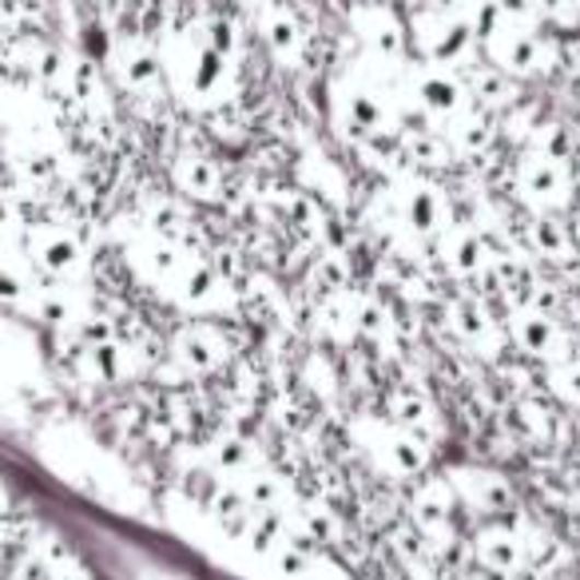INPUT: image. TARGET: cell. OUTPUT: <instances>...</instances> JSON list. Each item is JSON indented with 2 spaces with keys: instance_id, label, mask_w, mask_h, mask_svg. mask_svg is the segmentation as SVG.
Returning a JSON list of instances; mask_svg holds the SVG:
<instances>
[{
  "instance_id": "cell-8",
  "label": "cell",
  "mask_w": 580,
  "mask_h": 580,
  "mask_svg": "<svg viewBox=\"0 0 580 580\" xmlns=\"http://www.w3.org/2000/svg\"><path fill=\"white\" fill-rule=\"evenodd\" d=\"M21 247L28 255L44 279L53 282H80L88 275V251L76 239V231H68L65 223H48V219H28L21 227Z\"/></svg>"
},
{
  "instance_id": "cell-3",
  "label": "cell",
  "mask_w": 580,
  "mask_h": 580,
  "mask_svg": "<svg viewBox=\"0 0 580 580\" xmlns=\"http://www.w3.org/2000/svg\"><path fill=\"white\" fill-rule=\"evenodd\" d=\"M482 56L485 65L501 68L513 80H529V76H541L557 65V44L541 33V21L509 16L501 9V16L482 36Z\"/></svg>"
},
{
  "instance_id": "cell-25",
  "label": "cell",
  "mask_w": 580,
  "mask_h": 580,
  "mask_svg": "<svg viewBox=\"0 0 580 580\" xmlns=\"http://www.w3.org/2000/svg\"><path fill=\"white\" fill-rule=\"evenodd\" d=\"M517 426H521L529 438H537V441L553 438V414H548L541 402H517Z\"/></svg>"
},
{
  "instance_id": "cell-22",
  "label": "cell",
  "mask_w": 580,
  "mask_h": 580,
  "mask_svg": "<svg viewBox=\"0 0 580 580\" xmlns=\"http://www.w3.org/2000/svg\"><path fill=\"white\" fill-rule=\"evenodd\" d=\"M36 294H40V287L33 282V275L24 267H16V263H4V255H0V306L28 311Z\"/></svg>"
},
{
  "instance_id": "cell-13",
  "label": "cell",
  "mask_w": 580,
  "mask_h": 580,
  "mask_svg": "<svg viewBox=\"0 0 580 580\" xmlns=\"http://www.w3.org/2000/svg\"><path fill=\"white\" fill-rule=\"evenodd\" d=\"M450 485L453 494H457V506L473 509V513L482 517H506L513 513L517 506V494H513V482H509L506 473L489 469V465H453L450 473Z\"/></svg>"
},
{
  "instance_id": "cell-1",
  "label": "cell",
  "mask_w": 580,
  "mask_h": 580,
  "mask_svg": "<svg viewBox=\"0 0 580 580\" xmlns=\"http://www.w3.org/2000/svg\"><path fill=\"white\" fill-rule=\"evenodd\" d=\"M128 263L151 290L167 294L187 311H223L227 306L223 275L204 255H195L183 239L160 235V231L143 227L140 235L128 243Z\"/></svg>"
},
{
  "instance_id": "cell-23",
  "label": "cell",
  "mask_w": 580,
  "mask_h": 580,
  "mask_svg": "<svg viewBox=\"0 0 580 580\" xmlns=\"http://www.w3.org/2000/svg\"><path fill=\"white\" fill-rule=\"evenodd\" d=\"M545 378H548V390H553L560 402L580 406V350L572 358H565V362L548 366Z\"/></svg>"
},
{
  "instance_id": "cell-12",
  "label": "cell",
  "mask_w": 580,
  "mask_h": 580,
  "mask_svg": "<svg viewBox=\"0 0 580 580\" xmlns=\"http://www.w3.org/2000/svg\"><path fill=\"white\" fill-rule=\"evenodd\" d=\"M517 192L529 207H537V216H548L557 207L569 204L572 179H569V160H553L545 151L529 148L517 163Z\"/></svg>"
},
{
  "instance_id": "cell-14",
  "label": "cell",
  "mask_w": 580,
  "mask_h": 580,
  "mask_svg": "<svg viewBox=\"0 0 580 580\" xmlns=\"http://www.w3.org/2000/svg\"><path fill=\"white\" fill-rule=\"evenodd\" d=\"M235 358V343L219 323H187L172 338V362L183 374H216Z\"/></svg>"
},
{
  "instance_id": "cell-5",
  "label": "cell",
  "mask_w": 580,
  "mask_h": 580,
  "mask_svg": "<svg viewBox=\"0 0 580 580\" xmlns=\"http://www.w3.org/2000/svg\"><path fill=\"white\" fill-rule=\"evenodd\" d=\"M406 24H409V53L418 56V60H430V65L465 68L473 65V56L482 48L477 28L457 9L421 4L414 16H406Z\"/></svg>"
},
{
  "instance_id": "cell-6",
  "label": "cell",
  "mask_w": 580,
  "mask_h": 580,
  "mask_svg": "<svg viewBox=\"0 0 580 580\" xmlns=\"http://www.w3.org/2000/svg\"><path fill=\"white\" fill-rule=\"evenodd\" d=\"M358 441H362L366 457L378 465V469L394 477V482H414L426 473L430 465V441L421 433L406 430L402 421L394 418H370L355 426Z\"/></svg>"
},
{
  "instance_id": "cell-21",
  "label": "cell",
  "mask_w": 580,
  "mask_h": 580,
  "mask_svg": "<svg viewBox=\"0 0 580 580\" xmlns=\"http://www.w3.org/2000/svg\"><path fill=\"white\" fill-rule=\"evenodd\" d=\"M529 239H533V247L541 251L545 258H557L565 263L569 255H577V239H572L569 227H560L553 216H537L533 227H529Z\"/></svg>"
},
{
  "instance_id": "cell-26",
  "label": "cell",
  "mask_w": 580,
  "mask_h": 580,
  "mask_svg": "<svg viewBox=\"0 0 580 580\" xmlns=\"http://www.w3.org/2000/svg\"><path fill=\"white\" fill-rule=\"evenodd\" d=\"M21 216H16V204H12V195L0 192V255H4V247H9V235L16 231L21 235Z\"/></svg>"
},
{
  "instance_id": "cell-7",
  "label": "cell",
  "mask_w": 580,
  "mask_h": 580,
  "mask_svg": "<svg viewBox=\"0 0 580 580\" xmlns=\"http://www.w3.org/2000/svg\"><path fill=\"white\" fill-rule=\"evenodd\" d=\"M330 104H334V116L358 136V143L370 140V136H398L402 131V119H398L402 104H394L382 88L366 84L358 76L334 80Z\"/></svg>"
},
{
  "instance_id": "cell-15",
  "label": "cell",
  "mask_w": 580,
  "mask_h": 580,
  "mask_svg": "<svg viewBox=\"0 0 580 580\" xmlns=\"http://www.w3.org/2000/svg\"><path fill=\"white\" fill-rule=\"evenodd\" d=\"M108 68H112V76H116V84L136 92V96H155L160 88H167L163 53L155 44L140 40V36H119L116 48H112Z\"/></svg>"
},
{
  "instance_id": "cell-27",
  "label": "cell",
  "mask_w": 580,
  "mask_h": 580,
  "mask_svg": "<svg viewBox=\"0 0 580 580\" xmlns=\"http://www.w3.org/2000/svg\"><path fill=\"white\" fill-rule=\"evenodd\" d=\"M577 433H580V426H577Z\"/></svg>"
},
{
  "instance_id": "cell-18",
  "label": "cell",
  "mask_w": 580,
  "mask_h": 580,
  "mask_svg": "<svg viewBox=\"0 0 580 580\" xmlns=\"http://www.w3.org/2000/svg\"><path fill=\"white\" fill-rule=\"evenodd\" d=\"M433 243H438V255L445 263V270L457 275V279H473V275H482L494 263L485 235L469 223H450Z\"/></svg>"
},
{
  "instance_id": "cell-16",
  "label": "cell",
  "mask_w": 580,
  "mask_h": 580,
  "mask_svg": "<svg viewBox=\"0 0 580 580\" xmlns=\"http://www.w3.org/2000/svg\"><path fill=\"white\" fill-rule=\"evenodd\" d=\"M473 557L482 560L489 572H497V577H517V572H525L533 565V553H529V541L521 533V525H509L501 517L485 521L473 533Z\"/></svg>"
},
{
  "instance_id": "cell-2",
  "label": "cell",
  "mask_w": 580,
  "mask_h": 580,
  "mask_svg": "<svg viewBox=\"0 0 580 580\" xmlns=\"http://www.w3.org/2000/svg\"><path fill=\"white\" fill-rule=\"evenodd\" d=\"M163 76L183 104H192L199 112H216L223 108L231 88H235V60L219 56L195 28H187L163 48Z\"/></svg>"
},
{
  "instance_id": "cell-19",
  "label": "cell",
  "mask_w": 580,
  "mask_h": 580,
  "mask_svg": "<svg viewBox=\"0 0 580 580\" xmlns=\"http://www.w3.org/2000/svg\"><path fill=\"white\" fill-rule=\"evenodd\" d=\"M84 366L92 370V378L119 386V382H131V378L143 374V355L136 343L112 334V338H100V343H84Z\"/></svg>"
},
{
  "instance_id": "cell-4",
  "label": "cell",
  "mask_w": 580,
  "mask_h": 580,
  "mask_svg": "<svg viewBox=\"0 0 580 580\" xmlns=\"http://www.w3.org/2000/svg\"><path fill=\"white\" fill-rule=\"evenodd\" d=\"M398 100L414 112H421L426 119H433V124H441V128H450L453 119H462L473 108L462 68L430 65V60L402 65Z\"/></svg>"
},
{
  "instance_id": "cell-9",
  "label": "cell",
  "mask_w": 580,
  "mask_h": 580,
  "mask_svg": "<svg viewBox=\"0 0 580 580\" xmlns=\"http://www.w3.org/2000/svg\"><path fill=\"white\" fill-rule=\"evenodd\" d=\"M350 33L366 48L370 60L386 68H402L409 56V24L402 12H394L382 0H358L350 9Z\"/></svg>"
},
{
  "instance_id": "cell-10",
  "label": "cell",
  "mask_w": 580,
  "mask_h": 580,
  "mask_svg": "<svg viewBox=\"0 0 580 580\" xmlns=\"http://www.w3.org/2000/svg\"><path fill=\"white\" fill-rule=\"evenodd\" d=\"M386 199H390V211L398 216V223L421 239H438L441 231L453 223L450 207H445V195L418 172L398 175V179L390 183Z\"/></svg>"
},
{
  "instance_id": "cell-20",
  "label": "cell",
  "mask_w": 580,
  "mask_h": 580,
  "mask_svg": "<svg viewBox=\"0 0 580 580\" xmlns=\"http://www.w3.org/2000/svg\"><path fill=\"white\" fill-rule=\"evenodd\" d=\"M172 183L183 199H195V204H219L223 199V172L204 151H179L172 163Z\"/></svg>"
},
{
  "instance_id": "cell-17",
  "label": "cell",
  "mask_w": 580,
  "mask_h": 580,
  "mask_svg": "<svg viewBox=\"0 0 580 580\" xmlns=\"http://www.w3.org/2000/svg\"><path fill=\"white\" fill-rule=\"evenodd\" d=\"M258 33H263V44L267 53L287 68L302 65V53H306V36H302L299 16L282 4V0H258Z\"/></svg>"
},
{
  "instance_id": "cell-24",
  "label": "cell",
  "mask_w": 580,
  "mask_h": 580,
  "mask_svg": "<svg viewBox=\"0 0 580 580\" xmlns=\"http://www.w3.org/2000/svg\"><path fill=\"white\" fill-rule=\"evenodd\" d=\"M192 28L204 36V40L211 44L219 56H227V60H235V56H239V28L227 21V16H207V21L192 24Z\"/></svg>"
},
{
  "instance_id": "cell-11",
  "label": "cell",
  "mask_w": 580,
  "mask_h": 580,
  "mask_svg": "<svg viewBox=\"0 0 580 580\" xmlns=\"http://www.w3.org/2000/svg\"><path fill=\"white\" fill-rule=\"evenodd\" d=\"M506 334H509V343H513L525 358L545 362V370L577 355L569 330H565L545 306H521V311H513L506 323Z\"/></svg>"
}]
</instances>
